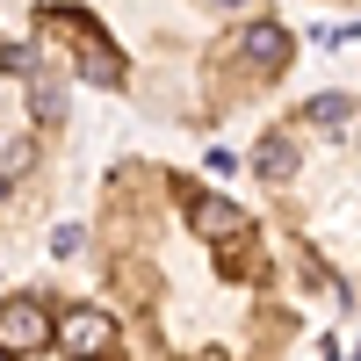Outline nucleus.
Masks as SVG:
<instances>
[{
    "label": "nucleus",
    "mask_w": 361,
    "mask_h": 361,
    "mask_svg": "<svg viewBox=\"0 0 361 361\" xmlns=\"http://www.w3.org/2000/svg\"><path fill=\"white\" fill-rule=\"evenodd\" d=\"M94 246L145 361H296L311 333L260 209L166 159L109 173Z\"/></svg>",
    "instance_id": "f257e3e1"
},
{
    "label": "nucleus",
    "mask_w": 361,
    "mask_h": 361,
    "mask_svg": "<svg viewBox=\"0 0 361 361\" xmlns=\"http://www.w3.org/2000/svg\"><path fill=\"white\" fill-rule=\"evenodd\" d=\"M304 289L361 311V87H318L289 102L246 152Z\"/></svg>",
    "instance_id": "f03ea898"
},
{
    "label": "nucleus",
    "mask_w": 361,
    "mask_h": 361,
    "mask_svg": "<svg viewBox=\"0 0 361 361\" xmlns=\"http://www.w3.org/2000/svg\"><path fill=\"white\" fill-rule=\"evenodd\" d=\"M0 361H130L116 311L87 296L15 289L0 296Z\"/></svg>",
    "instance_id": "7ed1b4c3"
},
{
    "label": "nucleus",
    "mask_w": 361,
    "mask_h": 361,
    "mask_svg": "<svg viewBox=\"0 0 361 361\" xmlns=\"http://www.w3.org/2000/svg\"><path fill=\"white\" fill-rule=\"evenodd\" d=\"M318 8H333V15H354V22H361V0H318Z\"/></svg>",
    "instance_id": "20e7f679"
}]
</instances>
